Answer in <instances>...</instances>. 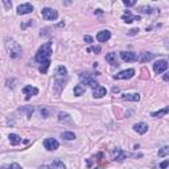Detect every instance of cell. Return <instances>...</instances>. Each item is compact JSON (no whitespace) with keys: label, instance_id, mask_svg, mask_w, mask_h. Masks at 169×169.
<instances>
[{"label":"cell","instance_id":"cell-27","mask_svg":"<svg viewBox=\"0 0 169 169\" xmlns=\"http://www.w3.org/2000/svg\"><path fill=\"white\" fill-rule=\"evenodd\" d=\"M168 155H169V147H162L159 151V156L160 157H167Z\"/></svg>","mask_w":169,"mask_h":169},{"label":"cell","instance_id":"cell-37","mask_svg":"<svg viewBox=\"0 0 169 169\" xmlns=\"http://www.w3.org/2000/svg\"><path fill=\"white\" fill-rule=\"evenodd\" d=\"M164 81H165V82H168V81H169V75L168 74H164Z\"/></svg>","mask_w":169,"mask_h":169},{"label":"cell","instance_id":"cell-19","mask_svg":"<svg viewBox=\"0 0 169 169\" xmlns=\"http://www.w3.org/2000/svg\"><path fill=\"white\" fill-rule=\"evenodd\" d=\"M155 56H153V53H151V52H143L142 54L139 56V57H137V60L140 61V62H148V61H151L152 58H153Z\"/></svg>","mask_w":169,"mask_h":169},{"label":"cell","instance_id":"cell-36","mask_svg":"<svg viewBox=\"0 0 169 169\" xmlns=\"http://www.w3.org/2000/svg\"><path fill=\"white\" fill-rule=\"evenodd\" d=\"M4 4H5V7H7V8L12 7V3H8V1H4Z\"/></svg>","mask_w":169,"mask_h":169},{"label":"cell","instance_id":"cell-22","mask_svg":"<svg viewBox=\"0 0 169 169\" xmlns=\"http://www.w3.org/2000/svg\"><path fill=\"white\" fill-rule=\"evenodd\" d=\"M168 111H169V108H168V107H165V108L160 110V111L152 112L151 116H153V118H161V116H164V115H167V114H168Z\"/></svg>","mask_w":169,"mask_h":169},{"label":"cell","instance_id":"cell-13","mask_svg":"<svg viewBox=\"0 0 169 169\" xmlns=\"http://www.w3.org/2000/svg\"><path fill=\"white\" fill-rule=\"evenodd\" d=\"M140 16L139 15H132L131 12H129V11H127L126 12V15H123L122 16V20H124L126 22H134V21H140Z\"/></svg>","mask_w":169,"mask_h":169},{"label":"cell","instance_id":"cell-20","mask_svg":"<svg viewBox=\"0 0 169 169\" xmlns=\"http://www.w3.org/2000/svg\"><path fill=\"white\" fill-rule=\"evenodd\" d=\"M106 61L108 64H111V65H119L118 64V57H116V53H108V54H106Z\"/></svg>","mask_w":169,"mask_h":169},{"label":"cell","instance_id":"cell-3","mask_svg":"<svg viewBox=\"0 0 169 169\" xmlns=\"http://www.w3.org/2000/svg\"><path fill=\"white\" fill-rule=\"evenodd\" d=\"M41 15H42V17H44L45 20L54 21V20H57V19H58V12L56 9H53V8H49V7L42 8Z\"/></svg>","mask_w":169,"mask_h":169},{"label":"cell","instance_id":"cell-24","mask_svg":"<svg viewBox=\"0 0 169 169\" xmlns=\"http://www.w3.org/2000/svg\"><path fill=\"white\" fill-rule=\"evenodd\" d=\"M84 94V87L82 84H77V86L74 87V95H77V97H81V95Z\"/></svg>","mask_w":169,"mask_h":169},{"label":"cell","instance_id":"cell-17","mask_svg":"<svg viewBox=\"0 0 169 169\" xmlns=\"http://www.w3.org/2000/svg\"><path fill=\"white\" fill-rule=\"evenodd\" d=\"M58 120H60L61 123H65V124H72L73 123L72 116H70L69 114H66V112H60V114H58Z\"/></svg>","mask_w":169,"mask_h":169},{"label":"cell","instance_id":"cell-6","mask_svg":"<svg viewBox=\"0 0 169 169\" xmlns=\"http://www.w3.org/2000/svg\"><path fill=\"white\" fill-rule=\"evenodd\" d=\"M168 69V61L167 60H160V61H156L153 64V70L156 74H161L164 73L165 70Z\"/></svg>","mask_w":169,"mask_h":169},{"label":"cell","instance_id":"cell-8","mask_svg":"<svg viewBox=\"0 0 169 169\" xmlns=\"http://www.w3.org/2000/svg\"><path fill=\"white\" fill-rule=\"evenodd\" d=\"M38 169H66V167H65V164L60 159H56L53 162L46 164V165H41Z\"/></svg>","mask_w":169,"mask_h":169},{"label":"cell","instance_id":"cell-26","mask_svg":"<svg viewBox=\"0 0 169 169\" xmlns=\"http://www.w3.org/2000/svg\"><path fill=\"white\" fill-rule=\"evenodd\" d=\"M40 114H41V116H42V118H48V116L50 115V110L48 108V107L42 106L41 108H40Z\"/></svg>","mask_w":169,"mask_h":169},{"label":"cell","instance_id":"cell-14","mask_svg":"<svg viewBox=\"0 0 169 169\" xmlns=\"http://www.w3.org/2000/svg\"><path fill=\"white\" fill-rule=\"evenodd\" d=\"M110 38H111V32L110 30H100V32H98V35H97V40L99 41V42H106V41H108Z\"/></svg>","mask_w":169,"mask_h":169},{"label":"cell","instance_id":"cell-18","mask_svg":"<svg viewBox=\"0 0 169 169\" xmlns=\"http://www.w3.org/2000/svg\"><path fill=\"white\" fill-rule=\"evenodd\" d=\"M134 129L137 132V134L144 135L145 132L148 131V124H145V123H136V124L134 126Z\"/></svg>","mask_w":169,"mask_h":169},{"label":"cell","instance_id":"cell-2","mask_svg":"<svg viewBox=\"0 0 169 169\" xmlns=\"http://www.w3.org/2000/svg\"><path fill=\"white\" fill-rule=\"evenodd\" d=\"M5 49H7V53L11 58H19L22 53V49L19 45V42H16L12 38H7L5 40Z\"/></svg>","mask_w":169,"mask_h":169},{"label":"cell","instance_id":"cell-15","mask_svg":"<svg viewBox=\"0 0 169 169\" xmlns=\"http://www.w3.org/2000/svg\"><path fill=\"white\" fill-rule=\"evenodd\" d=\"M106 92H107V90L103 86H97L95 89H92V97L97 98V99H99V98L105 97Z\"/></svg>","mask_w":169,"mask_h":169},{"label":"cell","instance_id":"cell-10","mask_svg":"<svg viewBox=\"0 0 169 169\" xmlns=\"http://www.w3.org/2000/svg\"><path fill=\"white\" fill-rule=\"evenodd\" d=\"M22 92L27 95V97H25V99L29 100L30 97H35V95L38 94V89H37V87L30 86V84H28V86H25L24 89H22Z\"/></svg>","mask_w":169,"mask_h":169},{"label":"cell","instance_id":"cell-5","mask_svg":"<svg viewBox=\"0 0 169 169\" xmlns=\"http://www.w3.org/2000/svg\"><path fill=\"white\" fill-rule=\"evenodd\" d=\"M127 156H128V153H126L120 148H114L111 151V159L115 160V161H123Z\"/></svg>","mask_w":169,"mask_h":169},{"label":"cell","instance_id":"cell-30","mask_svg":"<svg viewBox=\"0 0 169 169\" xmlns=\"http://www.w3.org/2000/svg\"><path fill=\"white\" fill-rule=\"evenodd\" d=\"M123 4H124L126 7H132V5L136 4V1H135V0H128V1H127V0H124V1H123Z\"/></svg>","mask_w":169,"mask_h":169},{"label":"cell","instance_id":"cell-29","mask_svg":"<svg viewBox=\"0 0 169 169\" xmlns=\"http://www.w3.org/2000/svg\"><path fill=\"white\" fill-rule=\"evenodd\" d=\"M100 50H102V48L100 46H90L89 49H87V52H94V53H100Z\"/></svg>","mask_w":169,"mask_h":169},{"label":"cell","instance_id":"cell-11","mask_svg":"<svg viewBox=\"0 0 169 169\" xmlns=\"http://www.w3.org/2000/svg\"><path fill=\"white\" fill-rule=\"evenodd\" d=\"M120 58L124 62H134L137 60V56L134 52H120Z\"/></svg>","mask_w":169,"mask_h":169},{"label":"cell","instance_id":"cell-25","mask_svg":"<svg viewBox=\"0 0 169 169\" xmlns=\"http://www.w3.org/2000/svg\"><path fill=\"white\" fill-rule=\"evenodd\" d=\"M61 136H62L64 140H74L75 139V134H74V132H64Z\"/></svg>","mask_w":169,"mask_h":169},{"label":"cell","instance_id":"cell-34","mask_svg":"<svg viewBox=\"0 0 169 169\" xmlns=\"http://www.w3.org/2000/svg\"><path fill=\"white\" fill-rule=\"evenodd\" d=\"M137 33H139V29H131L128 32V35L129 36H134V35H137Z\"/></svg>","mask_w":169,"mask_h":169},{"label":"cell","instance_id":"cell-23","mask_svg":"<svg viewBox=\"0 0 169 169\" xmlns=\"http://www.w3.org/2000/svg\"><path fill=\"white\" fill-rule=\"evenodd\" d=\"M56 75L57 77H67V70L65 66H58L56 70Z\"/></svg>","mask_w":169,"mask_h":169},{"label":"cell","instance_id":"cell-33","mask_svg":"<svg viewBox=\"0 0 169 169\" xmlns=\"http://www.w3.org/2000/svg\"><path fill=\"white\" fill-rule=\"evenodd\" d=\"M168 165H169V160H165V161H162L161 164H160V168L165 169V168H168Z\"/></svg>","mask_w":169,"mask_h":169},{"label":"cell","instance_id":"cell-12","mask_svg":"<svg viewBox=\"0 0 169 169\" xmlns=\"http://www.w3.org/2000/svg\"><path fill=\"white\" fill-rule=\"evenodd\" d=\"M33 11V5L29 3H24L17 7V15H28Z\"/></svg>","mask_w":169,"mask_h":169},{"label":"cell","instance_id":"cell-21","mask_svg":"<svg viewBox=\"0 0 169 169\" xmlns=\"http://www.w3.org/2000/svg\"><path fill=\"white\" fill-rule=\"evenodd\" d=\"M8 137H9V143L12 145H17V144H20V142H21V137L16 134H11Z\"/></svg>","mask_w":169,"mask_h":169},{"label":"cell","instance_id":"cell-32","mask_svg":"<svg viewBox=\"0 0 169 169\" xmlns=\"http://www.w3.org/2000/svg\"><path fill=\"white\" fill-rule=\"evenodd\" d=\"M7 169H22V168H21L19 164H16V162H13V164H11V165H9V167H8Z\"/></svg>","mask_w":169,"mask_h":169},{"label":"cell","instance_id":"cell-38","mask_svg":"<svg viewBox=\"0 0 169 169\" xmlns=\"http://www.w3.org/2000/svg\"><path fill=\"white\" fill-rule=\"evenodd\" d=\"M112 91H114V92H118V91H119V89H118V87H114V89H112Z\"/></svg>","mask_w":169,"mask_h":169},{"label":"cell","instance_id":"cell-1","mask_svg":"<svg viewBox=\"0 0 169 169\" xmlns=\"http://www.w3.org/2000/svg\"><path fill=\"white\" fill-rule=\"evenodd\" d=\"M50 56H52V42H45L38 48L36 53V61L40 64V72L46 74L50 66Z\"/></svg>","mask_w":169,"mask_h":169},{"label":"cell","instance_id":"cell-7","mask_svg":"<svg viewBox=\"0 0 169 169\" xmlns=\"http://www.w3.org/2000/svg\"><path fill=\"white\" fill-rule=\"evenodd\" d=\"M135 75V70L134 69H127V70H122L120 73L114 75V79H129Z\"/></svg>","mask_w":169,"mask_h":169},{"label":"cell","instance_id":"cell-4","mask_svg":"<svg viewBox=\"0 0 169 169\" xmlns=\"http://www.w3.org/2000/svg\"><path fill=\"white\" fill-rule=\"evenodd\" d=\"M79 79H81V82H82L83 84H87V86L92 87V89H95L97 86H99V84H98V82H97V81H95L90 74H81V75H79Z\"/></svg>","mask_w":169,"mask_h":169},{"label":"cell","instance_id":"cell-16","mask_svg":"<svg viewBox=\"0 0 169 169\" xmlns=\"http://www.w3.org/2000/svg\"><path fill=\"white\" fill-rule=\"evenodd\" d=\"M123 100H128V102H139L140 100V94L137 92H131V94H123L122 95Z\"/></svg>","mask_w":169,"mask_h":169},{"label":"cell","instance_id":"cell-9","mask_svg":"<svg viewBox=\"0 0 169 169\" xmlns=\"http://www.w3.org/2000/svg\"><path fill=\"white\" fill-rule=\"evenodd\" d=\"M44 147L48 151H56V149L60 147V143H58V140L53 139V137H48V139L44 140Z\"/></svg>","mask_w":169,"mask_h":169},{"label":"cell","instance_id":"cell-31","mask_svg":"<svg viewBox=\"0 0 169 169\" xmlns=\"http://www.w3.org/2000/svg\"><path fill=\"white\" fill-rule=\"evenodd\" d=\"M22 110H25V111H27V115H28V118H30L32 116V114H33V107H28V108H22Z\"/></svg>","mask_w":169,"mask_h":169},{"label":"cell","instance_id":"cell-35","mask_svg":"<svg viewBox=\"0 0 169 169\" xmlns=\"http://www.w3.org/2000/svg\"><path fill=\"white\" fill-rule=\"evenodd\" d=\"M84 41L89 42V44H91V42H92V37H91V36H84Z\"/></svg>","mask_w":169,"mask_h":169},{"label":"cell","instance_id":"cell-28","mask_svg":"<svg viewBox=\"0 0 169 169\" xmlns=\"http://www.w3.org/2000/svg\"><path fill=\"white\" fill-rule=\"evenodd\" d=\"M139 9H140V12H142V13H147V15L152 13V8L151 7H147V5H144V7H140Z\"/></svg>","mask_w":169,"mask_h":169}]
</instances>
